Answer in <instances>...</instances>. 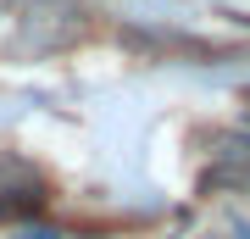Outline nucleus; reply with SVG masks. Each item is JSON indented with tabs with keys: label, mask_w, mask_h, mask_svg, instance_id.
Segmentation results:
<instances>
[{
	"label": "nucleus",
	"mask_w": 250,
	"mask_h": 239,
	"mask_svg": "<svg viewBox=\"0 0 250 239\" xmlns=\"http://www.w3.org/2000/svg\"><path fill=\"white\" fill-rule=\"evenodd\" d=\"M22 239H62V234H45V228H28Z\"/></svg>",
	"instance_id": "f257e3e1"
}]
</instances>
